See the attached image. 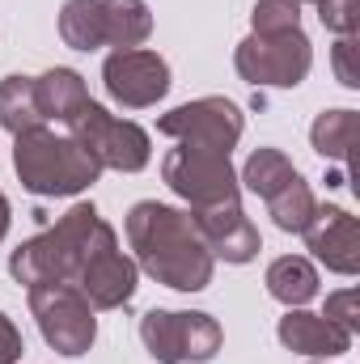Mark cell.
<instances>
[{
  "instance_id": "7",
  "label": "cell",
  "mask_w": 360,
  "mask_h": 364,
  "mask_svg": "<svg viewBox=\"0 0 360 364\" xmlns=\"http://www.w3.org/2000/svg\"><path fill=\"white\" fill-rule=\"evenodd\" d=\"M30 314L60 356H85L97 339V318H93L90 296L77 284H38L30 288Z\"/></svg>"
},
{
  "instance_id": "14",
  "label": "cell",
  "mask_w": 360,
  "mask_h": 364,
  "mask_svg": "<svg viewBox=\"0 0 360 364\" xmlns=\"http://www.w3.org/2000/svg\"><path fill=\"white\" fill-rule=\"evenodd\" d=\"M280 343L297 356H314V360H331V356H344L352 348V335L344 326H335L331 318L322 314H305V309H288L275 326Z\"/></svg>"
},
{
  "instance_id": "8",
  "label": "cell",
  "mask_w": 360,
  "mask_h": 364,
  "mask_svg": "<svg viewBox=\"0 0 360 364\" xmlns=\"http://www.w3.org/2000/svg\"><path fill=\"white\" fill-rule=\"evenodd\" d=\"M140 339L157 364H186V360H212L221 352V326L212 314H191V309H149L140 318Z\"/></svg>"
},
{
  "instance_id": "15",
  "label": "cell",
  "mask_w": 360,
  "mask_h": 364,
  "mask_svg": "<svg viewBox=\"0 0 360 364\" xmlns=\"http://www.w3.org/2000/svg\"><path fill=\"white\" fill-rule=\"evenodd\" d=\"M34 97H38V114H43V123L55 119V123L68 127V123L77 119V110L90 102V90H85L81 73H73V68H51V73L34 77Z\"/></svg>"
},
{
  "instance_id": "22",
  "label": "cell",
  "mask_w": 360,
  "mask_h": 364,
  "mask_svg": "<svg viewBox=\"0 0 360 364\" xmlns=\"http://www.w3.org/2000/svg\"><path fill=\"white\" fill-rule=\"evenodd\" d=\"M292 178H297V166H292L280 149H255L238 182H246L259 199H271L275 191H284Z\"/></svg>"
},
{
  "instance_id": "1",
  "label": "cell",
  "mask_w": 360,
  "mask_h": 364,
  "mask_svg": "<svg viewBox=\"0 0 360 364\" xmlns=\"http://www.w3.org/2000/svg\"><path fill=\"white\" fill-rule=\"evenodd\" d=\"M127 242L136 250V267L174 292H203L212 284L216 259L182 208L140 199L127 212Z\"/></svg>"
},
{
  "instance_id": "2",
  "label": "cell",
  "mask_w": 360,
  "mask_h": 364,
  "mask_svg": "<svg viewBox=\"0 0 360 364\" xmlns=\"http://www.w3.org/2000/svg\"><path fill=\"white\" fill-rule=\"evenodd\" d=\"M110 233V225L97 216L93 203L68 208L51 229H43L38 237L21 242L9 259V272L17 284L38 288V284H77V275L93 255V246Z\"/></svg>"
},
{
  "instance_id": "10",
  "label": "cell",
  "mask_w": 360,
  "mask_h": 364,
  "mask_svg": "<svg viewBox=\"0 0 360 364\" xmlns=\"http://www.w3.org/2000/svg\"><path fill=\"white\" fill-rule=\"evenodd\" d=\"M102 81H106V93L119 106L144 110V106H157L170 93V64L157 51H144V47L110 51L106 64H102Z\"/></svg>"
},
{
  "instance_id": "28",
  "label": "cell",
  "mask_w": 360,
  "mask_h": 364,
  "mask_svg": "<svg viewBox=\"0 0 360 364\" xmlns=\"http://www.w3.org/2000/svg\"><path fill=\"white\" fill-rule=\"evenodd\" d=\"M9 220H13V208H9V199H4V191H0V242H4V233H9Z\"/></svg>"
},
{
  "instance_id": "27",
  "label": "cell",
  "mask_w": 360,
  "mask_h": 364,
  "mask_svg": "<svg viewBox=\"0 0 360 364\" xmlns=\"http://www.w3.org/2000/svg\"><path fill=\"white\" fill-rule=\"evenodd\" d=\"M21 352H26L21 331L13 326V318H9V314H0V364H17V360H21Z\"/></svg>"
},
{
  "instance_id": "24",
  "label": "cell",
  "mask_w": 360,
  "mask_h": 364,
  "mask_svg": "<svg viewBox=\"0 0 360 364\" xmlns=\"http://www.w3.org/2000/svg\"><path fill=\"white\" fill-rule=\"evenodd\" d=\"M318 4V21L339 34V38H352L360 30V0H314Z\"/></svg>"
},
{
  "instance_id": "12",
  "label": "cell",
  "mask_w": 360,
  "mask_h": 364,
  "mask_svg": "<svg viewBox=\"0 0 360 364\" xmlns=\"http://www.w3.org/2000/svg\"><path fill=\"white\" fill-rule=\"evenodd\" d=\"M191 220H195L203 246L212 250V259H225V263H233V267L250 263V259L259 255V246H263V242H259V229L250 225V216L242 212V203L199 208V212H191Z\"/></svg>"
},
{
  "instance_id": "18",
  "label": "cell",
  "mask_w": 360,
  "mask_h": 364,
  "mask_svg": "<svg viewBox=\"0 0 360 364\" xmlns=\"http://www.w3.org/2000/svg\"><path fill=\"white\" fill-rule=\"evenodd\" d=\"M0 127L21 136V132H34L43 127V114H38V97H34V77H4L0 81Z\"/></svg>"
},
{
  "instance_id": "26",
  "label": "cell",
  "mask_w": 360,
  "mask_h": 364,
  "mask_svg": "<svg viewBox=\"0 0 360 364\" xmlns=\"http://www.w3.org/2000/svg\"><path fill=\"white\" fill-rule=\"evenodd\" d=\"M352 55H356V34L335 43V77H339V85H348V90H356L360 85L356 68H352Z\"/></svg>"
},
{
  "instance_id": "6",
  "label": "cell",
  "mask_w": 360,
  "mask_h": 364,
  "mask_svg": "<svg viewBox=\"0 0 360 364\" xmlns=\"http://www.w3.org/2000/svg\"><path fill=\"white\" fill-rule=\"evenodd\" d=\"M68 132H73V140L90 153L102 170L140 174V170L149 166V157H153L149 132L136 127L132 119H115V114H110L106 106H97L93 97L77 110V119L68 123Z\"/></svg>"
},
{
  "instance_id": "29",
  "label": "cell",
  "mask_w": 360,
  "mask_h": 364,
  "mask_svg": "<svg viewBox=\"0 0 360 364\" xmlns=\"http://www.w3.org/2000/svg\"><path fill=\"white\" fill-rule=\"evenodd\" d=\"M297 4H301V0H297Z\"/></svg>"
},
{
  "instance_id": "25",
  "label": "cell",
  "mask_w": 360,
  "mask_h": 364,
  "mask_svg": "<svg viewBox=\"0 0 360 364\" xmlns=\"http://www.w3.org/2000/svg\"><path fill=\"white\" fill-rule=\"evenodd\" d=\"M322 318H331L335 326H344L348 335H356V331H360L356 288H339V292H331V296H327V314H322Z\"/></svg>"
},
{
  "instance_id": "3",
  "label": "cell",
  "mask_w": 360,
  "mask_h": 364,
  "mask_svg": "<svg viewBox=\"0 0 360 364\" xmlns=\"http://www.w3.org/2000/svg\"><path fill=\"white\" fill-rule=\"evenodd\" d=\"M13 170H17L21 186L30 195H38V199L81 195L102 174V166L93 161L73 136H55L47 127L13 136Z\"/></svg>"
},
{
  "instance_id": "20",
  "label": "cell",
  "mask_w": 360,
  "mask_h": 364,
  "mask_svg": "<svg viewBox=\"0 0 360 364\" xmlns=\"http://www.w3.org/2000/svg\"><path fill=\"white\" fill-rule=\"evenodd\" d=\"M268 212H271V220H275V229H284V233H305L309 220H314V212H318V199H314L309 182L297 174L284 191H275L268 199Z\"/></svg>"
},
{
  "instance_id": "4",
  "label": "cell",
  "mask_w": 360,
  "mask_h": 364,
  "mask_svg": "<svg viewBox=\"0 0 360 364\" xmlns=\"http://www.w3.org/2000/svg\"><path fill=\"white\" fill-rule=\"evenodd\" d=\"M162 178L179 199L191 203V212L221 208V203H242V182L233 174L229 153H221V149H199V144L170 149L166 161H162Z\"/></svg>"
},
{
  "instance_id": "17",
  "label": "cell",
  "mask_w": 360,
  "mask_h": 364,
  "mask_svg": "<svg viewBox=\"0 0 360 364\" xmlns=\"http://www.w3.org/2000/svg\"><path fill=\"white\" fill-rule=\"evenodd\" d=\"M102 26H106V47L132 51L153 34V13L144 0H102Z\"/></svg>"
},
{
  "instance_id": "23",
  "label": "cell",
  "mask_w": 360,
  "mask_h": 364,
  "mask_svg": "<svg viewBox=\"0 0 360 364\" xmlns=\"http://www.w3.org/2000/svg\"><path fill=\"white\" fill-rule=\"evenodd\" d=\"M255 34H284V30H301V4L297 0H259L250 13Z\"/></svg>"
},
{
  "instance_id": "11",
  "label": "cell",
  "mask_w": 360,
  "mask_h": 364,
  "mask_svg": "<svg viewBox=\"0 0 360 364\" xmlns=\"http://www.w3.org/2000/svg\"><path fill=\"white\" fill-rule=\"evenodd\" d=\"M136 263L119 250V237L115 229L93 246V255L85 259V267L77 275V288L90 296L93 309H123L132 296H136Z\"/></svg>"
},
{
  "instance_id": "19",
  "label": "cell",
  "mask_w": 360,
  "mask_h": 364,
  "mask_svg": "<svg viewBox=\"0 0 360 364\" xmlns=\"http://www.w3.org/2000/svg\"><path fill=\"white\" fill-rule=\"evenodd\" d=\"M60 38L73 51H97V47H106L102 0H64V9H60Z\"/></svg>"
},
{
  "instance_id": "21",
  "label": "cell",
  "mask_w": 360,
  "mask_h": 364,
  "mask_svg": "<svg viewBox=\"0 0 360 364\" xmlns=\"http://www.w3.org/2000/svg\"><path fill=\"white\" fill-rule=\"evenodd\" d=\"M309 140L327 161H348L356 140V110H322L309 127Z\"/></svg>"
},
{
  "instance_id": "13",
  "label": "cell",
  "mask_w": 360,
  "mask_h": 364,
  "mask_svg": "<svg viewBox=\"0 0 360 364\" xmlns=\"http://www.w3.org/2000/svg\"><path fill=\"white\" fill-rule=\"evenodd\" d=\"M305 242L314 250L318 263H327V272L335 275H356L360 272V225L352 212L344 208H318L309 229H305Z\"/></svg>"
},
{
  "instance_id": "5",
  "label": "cell",
  "mask_w": 360,
  "mask_h": 364,
  "mask_svg": "<svg viewBox=\"0 0 360 364\" xmlns=\"http://www.w3.org/2000/svg\"><path fill=\"white\" fill-rule=\"evenodd\" d=\"M233 68L246 85L259 90H297L314 68V47L305 30L284 34H250L233 51Z\"/></svg>"
},
{
  "instance_id": "9",
  "label": "cell",
  "mask_w": 360,
  "mask_h": 364,
  "mask_svg": "<svg viewBox=\"0 0 360 364\" xmlns=\"http://www.w3.org/2000/svg\"><path fill=\"white\" fill-rule=\"evenodd\" d=\"M242 127H246V119H242L238 102H229V97H195L157 119L162 136H174L179 144L221 149V153H229L242 140Z\"/></svg>"
},
{
  "instance_id": "16",
  "label": "cell",
  "mask_w": 360,
  "mask_h": 364,
  "mask_svg": "<svg viewBox=\"0 0 360 364\" xmlns=\"http://www.w3.org/2000/svg\"><path fill=\"white\" fill-rule=\"evenodd\" d=\"M263 284H268L271 296H275L280 305H288V309H301L305 301L318 296V272H314V263L301 259V255L275 259L268 267V275H263Z\"/></svg>"
}]
</instances>
